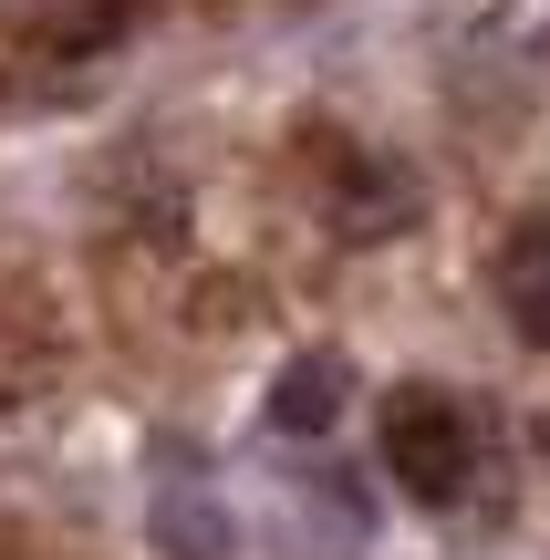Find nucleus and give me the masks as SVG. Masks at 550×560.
<instances>
[{
  "mask_svg": "<svg viewBox=\"0 0 550 560\" xmlns=\"http://www.w3.org/2000/svg\"><path fill=\"white\" fill-rule=\"evenodd\" d=\"M499 312L519 322V342H550V208L499 240Z\"/></svg>",
  "mask_w": 550,
  "mask_h": 560,
  "instance_id": "nucleus-4",
  "label": "nucleus"
},
{
  "mask_svg": "<svg viewBox=\"0 0 550 560\" xmlns=\"http://www.w3.org/2000/svg\"><path fill=\"white\" fill-rule=\"evenodd\" d=\"M385 467L416 509H457L478 478V425L457 416V395L436 384H395L385 395Z\"/></svg>",
  "mask_w": 550,
  "mask_h": 560,
  "instance_id": "nucleus-1",
  "label": "nucleus"
},
{
  "mask_svg": "<svg viewBox=\"0 0 550 560\" xmlns=\"http://www.w3.org/2000/svg\"><path fill=\"white\" fill-rule=\"evenodd\" d=\"M145 540H156L166 560H229V550H239V529H229V509H219V478H208V467L156 457V488H145Z\"/></svg>",
  "mask_w": 550,
  "mask_h": 560,
  "instance_id": "nucleus-2",
  "label": "nucleus"
},
{
  "mask_svg": "<svg viewBox=\"0 0 550 560\" xmlns=\"http://www.w3.org/2000/svg\"><path fill=\"white\" fill-rule=\"evenodd\" d=\"M343 405H353V374H343V353H291L281 374H270V405H260V425L270 436H332L343 425Z\"/></svg>",
  "mask_w": 550,
  "mask_h": 560,
  "instance_id": "nucleus-3",
  "label": "nucleus"
}]
</instances>
